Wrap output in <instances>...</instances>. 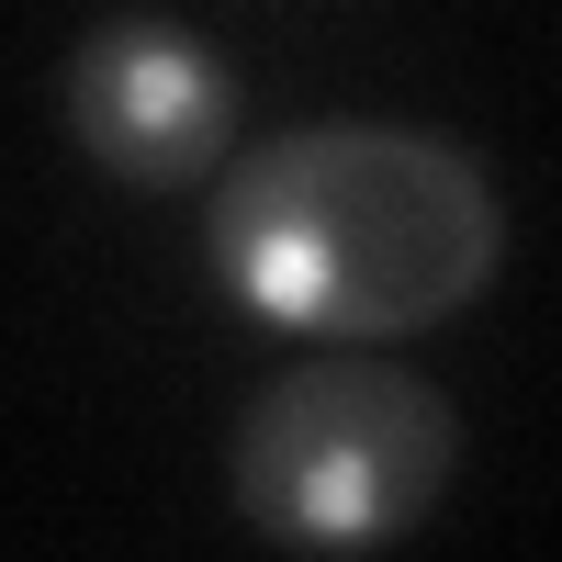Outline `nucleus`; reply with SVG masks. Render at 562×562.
Instances as JSON below:
<instances>
[{
	"label": "nucleus",
	"mask_w": 562,
	"mask_h": 562,
	"mask_svg": "<svg viewBox=\"0 0 562 562\" xmlns=\"http://www.w3.org/2000/svg\"><path fill=\"white\" fill-rule=\"evenodd\" d=\"M450 461H461V428L416 371L315 360L248 405L237 506L293 551H349V540H394L405 518H428Z\"/></svg>",
	"instance_id": "obj_2"
},
{
	"label": "nucleus",
	"mask_w": 562,
	"mask_h": 562,
	"mask_svg": "<svg viewBox=\"0 0 562 562\" xmlns=\"http://www.w3.org/2000/svg\"><path fill=\"white\" fill-rule=\"evenodd\" d=\"M214 270L248 315L315 338H405L461 315L506 259L484 158L416 124H293L214 192Z\"/></svg>",
	"instance_id": "obj_1"
},
{
	"label": "nucleus",
	"mask_w": 562,
	"mask_h": 562,
	"mask_svg": "<svg viewBox=\"0 0 562 562\" xmlns=\"http://www.w3.org/2000/svg\"><path fill=\"white\" fill-rule=\"evenodd\" d=\"M68 124L79 147L102 158L135 192H180L203 180L225 124H237V79L192 23H158V12H102L68 57Z\"/></svg>",
	"instance_id": "obj_3"
}]
</instances>
